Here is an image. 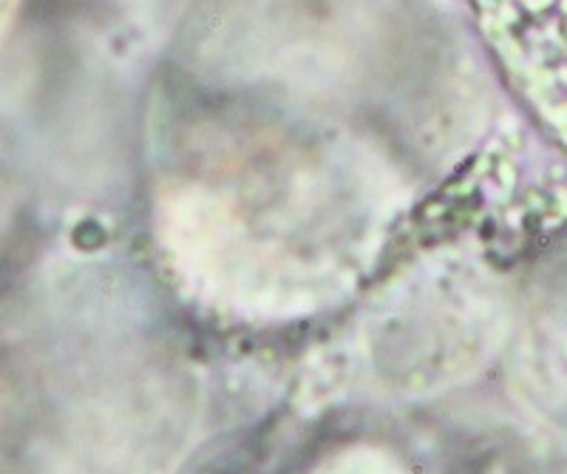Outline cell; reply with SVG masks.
<instances>
[{"label":"cell","instance_id":"6da1fadb","mask_svg":"<svg viewBox=\"0 0 567 474\" xmlns=\"http://www.w3.org/2000/svg\"><path fill=\"white\" fill-rule=\"evenodd\" d=\"M199 381L134 299L49 310L0 364V474H174Z\"/></svg>","mask_w":567,"mask_h":474},{"label":"cell","instance_id":"7a4b0ae2","mask_svg":"<svg viewBox=\"0 0 567 474\" xmlns=\"http://www.w3.org/2000/svg\"><path fill=\"white\" fill-rule=\"evenodd\" d=\"M511 312L494 287L417 296L369 316L349 344L354 390L425 395L474 375L508 341Z\"/></svg>","mask_w":567,"mask_h":474},{"label":"cell","instance_id":"3957f363","mask_svg":"<svg viewBox=\"0 0 567 474\" xmlns=\"http://www.w3.org/2000/svg\"><path fill=\"white\" fill-rule=\"evenodd\" d=\"M505 344L519 403L567 446V254L530 285Z\"/></svg>","mask_w":567,"mask_h":474},{"label":"cell","instance_id":"277c9868","mask_svg":"<svg viewBox=\"0 0 567 474\" xmlns=\"http://www.w3.org/2000/svg\"><path fill=\"white\" fill-rule=\"evenodd\" d=\"M310 474H420L409 466L403 457L386 449L354 443V446L338 449L336 455H327L312 466Z\"/></svg>","mask_w":567,"mask_h":474}]
</instances>
